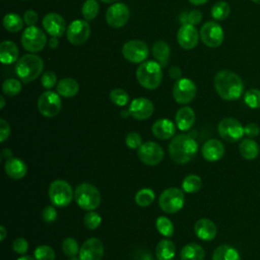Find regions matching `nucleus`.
I'll return each mask as SVG.
<instances>
[{
  "instance_id": "52",
  "label": "nucleus",
  "mask_w": 260,
  "mask_h": 260,
  "mask_svg": "<svg viewBox=\"0 0 260 260\" xmlns=\"http://www.w3.org/2000/svg\"><path fill=\"white\" fill-rule=\"evenodd\" d=\"M244 131L245 134L250 137V138H254L256 136L259 135L260 133V128L256 123H249L244 127Z\"/></svg>"
},
{
  "instance_id": "45",
  "label": "nucleus",
  "mask_w": 260,
  "mask_h": 260,
  "mask_svg": "<svg viewBox=\"0 0 260 260\" xmlns=\"http://www.w3.org/2000/svg\"><path fill=\"white\" fill-rule=\"evenodd\" d=\"M202 19V14L199 10H192L189 12H185L181 15L180 21L182 24H192L196 25L201 22Z\"/></svg>"
},
{
  "instance_id": "48",
  "label": "nucleus",
  "mask_w": 260,
  "mask_h": 260,
  "mask_svg": "<svg viewBox=\"0 0 260 260\" xmlns=\"http://www.w3.org/2000/svg\"><path fill=\"white\" fill-rule=\"evenodd\" d=\"M58 213L54 205L46 206L42 211V218L47 223H52L57 219Z\"/></svg>"
},
{
  "instance_id": "32",
  "label": "nucleus",
  "mask_w": 260,
  "mask_h": 260,
  "mask_svg": "<svg viewBox=\"0 0 260 260\" xmlns=\"http://www.w3.org/2000/svg\"><path fill=\"white\" fill-rule=\"evenodd\" d=\"M211 260H241V257L234 247L220 245L214 250Z\"/></svg>"
},
{
  "instance_id": "34",
  "label": "nucleus",
  "mask_w": 260,
  "mask_h": 260,
  "mask_svg": "<svg viewBox=\"0 0 260 260\" xmlns=\"http://www.w3.org/2000/svg\"><path fill=\"white\" fill-rule=\"evenodd\" d=\"M202 187V180L199 176L190 174L186 176L182 182V188L187 193L198 192Z\"/></svg>"
},
{
  "instance_id": "7",
  "label": "nucleus",
  "mask_w": 260,
  "mask_h": 260,
  "mask_svg": "<svg viewBox=\"0 0 260 260\" xmlns=\"http://www.w3.org/2000/svg\"><path fill=\"white\" fill-rule=\"evenodd\" d=\"M185 203V196L181 189L171 187L162 191L158 198V205L166 213H176L181 210Z\"/></svg>"
},
{
  "instance_id": "14",
  "label": "nucleus",
  "mask_w": 260,
  "mask_h": 260,
  "mask_svg": "<svg viewBox=\"0 0 260 260\" xmlns=\"http://www.w3.org/2000/svg\"><path fill=\"white\" fill-rule=\"evenodd\" d=\"M196 85L189 78L178 79L173 87V96L178 104L186 105L193 101L196 95Z\"/></svg>"
},
{
  "instance_id": "38",
  "label": "nucleus",
  "mask_w": 260,
  "mask_h": 260,
  "mask_svg": "<svg viewBox=\"0 0 260 260\" xmlns=\"http://www.w3.org/2000/svg\"><path fill=\"white\" fill-rule=\"evenodd\" d=\"M230 5L224 1H218L214 3V5L211 8V16L215 20H224L230 15Z\"/></svg>"
},
{
  "instance_id": "30",
  "label": "nucleus",
  "mask_w": 260,
  "mask_h": 260,
  "mask_svg": "<svg viewBox=\"0 0 260 260\" xmlns=\"http://www.w3.org/2000/svg\"><path fill=\"white\" fill-rule=\"evenodd\" d=\"M152 55L155 61L161 66L166 67L170 57V47L165 41H156L152 46Z\"/></svg>"
},
{
  "instance_id": "16",
  "label": "nucleus",
  "mask_w": 260,
  "mask_h": 260,
  "mask_svg": "<svg viewBox=\"0 0 260 260\" xmlns=\"http://www.w3.org/2000/svg\"><path fill=\"white\" fill-rule=\"evenodd\" d=\"M130 18V10L124 3H114L106 12L107 23L114 28L124 26Z\"/></svg>"
},
{
  "instance_id": "25",
  "label": "nucleus",
  "mask_w": 260,
  "mask_h": 260,
  "mask_svg": "<svg viewBox=\"0 0 260 260\" xmlns=\"http://www.w3.org/2000/svg\"><path fill=\"white\" fill-rule=\"evenodd\" d=\"M195 118V113L190 107H182L176 113V125L181 131H188L194 125Z\"/></svg>"
},
{
  "instance_id": "31",
  "label": "nucleus",
  "mask_w": 260,
  "mask_h": 260,
  "mask_svg": "<svg viewBox=\"0 0 260 260\" xmlns=\"http://www.w3.org/2000/svg\"><path fill=\"white\" fill-rule=\"evenodd\" d=\"M259 145L256 141H254L251 138L244 139L240 142L239 145V151L240 154L247 160H253L255 159L259 154Z\"/></svg>"
},
{
  "instance_id": "60",
  "label": "nucleus",
  "mask_w": 260,
  "mask_h": 260,
  "mask_svg": "<svg viewBox=\"0 0 260 260\" xmlns=\"http://www.w3.org/2000/svg\"><path fill=\"white\" fill-rule=\"evenodd\" d=\"M4 106H5V100L3 96H0V109L2 110L4 108Z\"/></svg>"
},
{
  "instance_id": "57",
  "label": "nucleus",
  "mask_w": 260,
  "mask_h": 260,
  "mask_svg": "<svg viewBox=\"0 0 260 260\" xmlns=\"http://www.w3.org/2000/svg\"><path fill=\"white\" fill-rule=\"evenodd\" d=\"M188 1L193 5H202V4L206 3L208 0H188Z\"/></svg>"
},
{
  "instance_id": "20",
  "label": "nucleus",
  "mask_w": 260,
  "mask_h": 260,
  "mask_svg": "<svg viewBox=\"0 0 260 260\" xmlns=\"http://www.w3.org/2000/svg\"><path fill=\"white\" fill-rule=\"evenodd\" d=\"M129 113L136 120H146L153 114V104L146 98H136L129 106Z\"/></svg>"
},
{
  "instance_id": "1",
  "label": "nucleus",
  "mask_w": 260,
  "mask_h": 260,
  "mask_svg": "<svg viewBox=\"0 0 260 260\" xmlns=\"http://www.w3.org/2000/svg\"><path fill=\"white\" fill-rule=\"evenodd\" d=\"M213 84L217 94L225 101L238 100L244 91L241 77L231 70L218 71L213 78Z\"/></svg>"
},
{
  "instance_id": "10",
  "label": "nucleus",
  "mask_w": 260,
  "mask_h": 260,
  "mask_svg": "<svg viewBox=\"0 0 260 260\" xmlns=\"http://www.w3.org/2000/svg\"><path fill=\"white\" fill-rule=\"evenodd\" d=\"M62 108V102L58 92L47 90L43 92L38 99V110L39 112L47 117L53 118L57 116Z\"/></svg>"
},
{
  "instance_id": "47",
  "label": "nucleus",
  "mask_w": 260,
  "mask_h": 260,
  "mask_svg": "<svg viewBox=\"0 0 260 260\" xmlns=\"http://www.w3.org/2000/svg\"><path fill=\"white\" fill-rule=\"evenodd\" d=\"M41 83L45 88L51 89L57 83V75L53 71H46L41 77Z\"/></svg>"
},
{
  "instance_id": "12",
  "label": "nucleus",
  "mask_w": 260,
  "mask_h": 260,
  "mask_svg": "<svg viewBox=\"0 0 260 260\" xmlns=\"http://www.w3.org/2000/svg\"><path fill=\"white\" fill-rule=\"evenodd\" d=\"M90 36V26L86 20H73L66 29L68 42L74 46L84 44Z\"/></svg>"
},
{
  "instance_id": "50",
  "label": "nucleus",
  "mask_w": 260,
  "mask_h": 260,
  "mask_svg": "<svg viewBox=\"0 0 260 260\" xmlns=\"http://www.w3.org/2000/svg\"><path fill=\"white\" fill-rule=\"evenodd\" d=\"M38 13L32 10V9H28L24 12L23 14V20H24V23L27 25V26H32L35 25L37 22H38Z\"/></svg>"
},
{
  "instance_id": "6",
  "label": "nucleus",
  "mask_w": 260,
  "mask_h": 260,
  "mask_svg": "<svg viewBox=\"0 0 260 260\" xmlns=\"http://www.w3.org/2000/svg\"><path fill=\"white\" fill-rule=\"evenodd\" d=\"M48 195L54 206L65 207L73 199V189L67 181L55 180L49 186Z\"/></svg>"
},
{
  "instance_id": "5",
  "label": "nucleus",
  "mask_w": 260,
  "mask_h": 260,
  "mask_svg": "<svg viewBox=\"0 0 260 260\" xmlns=\"http://www.w3.org/2000/svg\"><path fill=\"white\" fill-rule=\"evenodd\" d=\"M74 200L80 208L87 211L94 210L101 203V193L94 185L84 182L75 188Z\"/></svg>"
},
{
  "instance_id": "51",
  "label": "nucleus",
  "mask_w": 260,
  "mask_h": 260,
  "mask_svg": "<svg viewBox=\"0 0 260 260\" xmlns=\"http://www.w3.org/2000/svg\"><path fill=\"white\" fill-rule=\"evenodd\" d=\"M9 134H10V126L5 119L1 118L0 119V141L4 142L9 137Z\"/></svg>"
},
{
  "instance_id": "9",
  "label": "nucleus",
  "mask_w": 260,
  "mask_h": 260,
  "mask_svg": "<svg viewBox=\"0 0 260 260\" xmlns=\"http://www.w3.org/2000/svg\"><path fill=\"white\" fill-rule=\"evenodd\" d=\"M217 132L224 141L231 143L239 141L245 134L244 127L241 122L232 117H226L219 121L217 125Z\"/></svg>"
},
{
  "instance_id": "58",
  "label": "nucleus",
  "mask_w": 260,
  "mask_h": 260,
  "mask_svg": "<svg viewBox=\"0 0 260 260\" xmlns=\"http://www.w3.org/2000/svg\"><path fill=\"white\" fill-rule=\"evenodd\" d=\"M120 115H121V117H122V118H127V117L130 115L129 110H123V111H121Z\"/></svg>"
},
{
  "instance_id": "42",
  "label": "nucleus",
  "mask_w": 260,
  "mask_h": 260,
  "mask_svg": "<svg viewBox=\"0 0 260 260\" xmlns=\"http://www.w3.org/2000/svg\"><path fill=\"white\" fill-rule=\"evenodd\" d=\"M244 101L246 105L252 109L260 108V89L250 88L245 92Z\"/></svg>"
},
{
  "instance_id": "3",
  "label": "nucleus",
  "mask_w": 260,
  "mask_h": 260,
  "mask_svg": "<svg viewBox=\"0 0 260 260\" xmlns=\"http://www.w3.org/2000/svg\"><path fill=\"white\" fill-rule=\"evenodd\" d=\"M43 68L44 62L41 57L31 53L23 55L17 60L15 72L22 82L28 83L41 75Z\"/></svg>"
},
{
  "instance_id": "43",
  "label": "nucleus",
  "mask_w": 260,
  "mask_h": 260,
  "mask_svg": "<svg viewBox=\"0 0 260 260\" xmlns=\"http://www.w3.org/2000/svg\"><path fill=\"white\" fill-rule=\"evenodd\" d=\"M79 246L77 241L74 238H65L62 242V251L67 257L76 256L77 253H79Z\"/></svg>"
},
{
  "instance_id": "37",
  "label": "nucleus",
  "mask_w": 260,
  "mask_h": 260,
  "mask_svg": "<svg viewBox=\"0 0 260 260\" xmlns=\"http://www.w3.org/2000/svg\"><path fill=\"white\" fill-rule=\"evenodd\" d=\"M155 226L157 232L164 237L170 238L174 234V224L167 216H158L155 221Z\"/></svg>"
},
{
  "instance_id": "62",
  "label": "nucleus",
  "mask_w": 260,
  "mask_h": 260,
  "mask_svg": "<svg viewBox=\"0 0 260 260\" xmlns=\"http://www.w3.org/2000/svg\"><path fill=\"white\" fill-rule=\"evenodd\" d=\"M67 260H80V258H77L76 256H72V257H69Z\"/></svg>"
},
{
  "instance_id": "41",
  "label": "nucleus",
  "mask_w": 260,
  "mask_h": 260,
  "mask_svg": "<svg viewBox=\"0 0 260 260\" xmlns=\"http://www.w3.org/2000/svg\"><path fill=\"white\" fill-rule=\"evenodd\" d=\"M110 100L119 107L126 106L129 102V94L122 88H114L110 92Z\"/></svg>"
},
{
  "instance_id": "55",
  "label": "nucleus",
  "mask_w": 260,
  "mask_h": 260,
  "mask_svg": "<svg viewBox=\"0 0 260 260\" xmlns=\"http://www.w3.org/2000/svg\"><path fill=\"white\" fill-rule=\"evenodd\" d=\"M2 156H3L4 158H6V159L12 157V151H11V149H10V148H4V149L2 150Z\"/></svg>"
},
{
  "instance_id": "18",
  "label": "nucleus",
  "mask_w": 260,
  "mask_h": 260,
  "mask_svg": "<svg viewBox=\"0 0 260 260\" xmlns=\"http://www.w3.org/2000/svg\"><path fill=\"white\" fill-rule=\"evenodd\" d=\"M43 26L51 37L60 38L64 35L66 29L65 19L56 12L47 13L43 18Z\"/></svg>"
},
{
  "instance_id": "13",
  "label": "nucleus",
  "mask_w": 260,
  "mask_h": 260,
  "mask_svg": "<svg viewBox=\"0 0 260 260\" xmlns=\"http://www.w3.org/2000/svg\"><path fill=\"white\" fill-rule=\"evenodd\" d=\"M122 54L131 63H141L148 56V47L143 41L131 40L124 44Z\"/></svg>"
},
{
  "instance_id": "33",
  "label": "nucleus",
  "mask_w": 260,
  "mask_h": 260,
  "mask_svg": "<svg viewBox=\"0 0 260 260\" xmlns=\"http://www.w3.org/2000/svg\"><path fill=\"white\" fill-rule=\"evenodd\" d=\"M23 19L16 13H7L3 17V26L9 32H17L23 27Z\"/></svg>"
},
{
  "instance_id": "63",
  "label": "nucleus",
  "mask_w": 260,
  "mask_h": 260,
  "mask_svg": "<svg viewBox=\"0 0 260 260\" xmlns=\"http://www.w3.org/2000/svg\"><path fill=\"white\" fill-rule=\"evenodd\" d=\"M251 1H253L254 3H257V4H260V0H251Z\"/></svg>"
},
{
  "instance_id": "36",
  "label": "nucleus",
  "mask_w": 260,
  "mask_h": 260,
  "mask_svg": "<svg viewBox=\"0 0 260 260\" xmlns=\"http://www.w3.org/2000/svg\"><path fill=\"white\" fill-rule=\"evenodd\" d=\"M81 13L86 21H90L95 18L99 13V3L96 0H85L81 7Z\"/></svg>"
},
{
  "instance_id": "46",
  "label": "nucleus",
  "mask_w": 260,
  "mask_h": 260,
  "mask_svg": "<svg viewBox=\"0 0 260 260\" xmlns=\"http://www.w3.org/2000/svg\"><path fill=\"white\" fill-rule=\"evenodd\" d=\"M126 145L131 149H138L142 144L141 136L137 132H129L125 138Z\"/></svg>"
},
{
  "instance_id": "2",
  "label": "nucleus",
  "mask_w": 260,
  "mask_h": 260,
  "mask_svg": "<svg viewBox=\"0 0 260 260\" xmlns=\"http://www.w3.org/2000/svg\"><path fill=\"white\" fill-rule=\"evenodd\" d=\"M193 134H179L172 139L169 144V153L175 162L187 164L196 155L198 145Z\"/></svg>"
},
{
  "instance_id": "17",
  "label": "nucleus",
  "mask_w": 260,
  "mask_h": 260,
  "mask_svg": "<svg viewBox=\"0 0 260 260\" xmlns=\"http://www.w3.org/2000/svg\"><path fill=\"white\" fill-rule=\"evenodd\" d=\"M78 254L80 260H102L104 256V244L98 238H89L81 245Z\"/></svg>"
},
{
  "instance_id": "26",
  "label": "nucleus",
  "mask_w": 260,
  "mask_h": 260,
  "mask_svg": "<svg viewBox=\"0 0 260 260\" xmlns=\"http://www.w3.org/2000/svg\"><path fill=\"white\" fill-rule=\"evenodd\" d=\"M18 58V48L12 41H3L0 44V60L3 64H12Z\"/></svg>"
},
{
  "instance_id": "39",
  "label": "nucleus",
  "mask_w": 260,
  "mask_h": 260,
  "mask_svg": "<svg viewBox=\"0 0 260 260\" xmlns=\"http://www.w3.org/2000/svg\"><path fill=\"white\" fill-rule=\"evenodd\" d=\"M21 88H22V86H21L20 81L15 78L5 79L2 84L3 93L8 96H14V95L18 94L20 92Z\"/></svg>"
},
{
  "instance_id": "11",
  "label": "nucleus",
  "mask_w": 260,
  "mask_h": 260,
  "mask_svg": "<svg viewBox=\"0 0 260 260\" xmlns=\"http://www.w3.org/2000/svg\"><path fill=\"white\" fill-rule=\"evenodd\" d=\"M203 44L209 48H217L223 41V29L215 21L205 22L199 31Z\"/></svg>"
},
{
  "instance_id": "27",
  "label": "nucleus",
  "mask_w": 260,
  "mask_h": 260,
  "mask_svg": "<svg viewBox=\"0 0 260 260\" xmlns=\"http://www.w3.org/2000/svg\"><path fill=\"white\" fill-rule=\"evenodd\" d=\"M176 255V246L169 239L161 240L155 248V257L157 260H173Z\"/></svg>"
},
{
  "instance_id": "8",
  "label": "nucleus",
  "mask_w": 260,
  "mask_h": 260,
  "mask_svg": "<svg viewBox=\"0 0 260 260\" xmlns=\"http://www.w3.org/2000/svg\"><path fill=\"white\" fill-rule=\"evenodd\" d=\"M47 44L45 32L36 25L27 26L21 35V45L27 52L38 53L42 51Z\"/></svg>"
},
{
  "instance_id": "61",
  "label": "nucleus",
  "mask_w": 260,
  "mask_h": 260,
  "mask_svg": "<svg viewBox=\"0 0 260 260\" xmlns=\"http://www.w3.org/2000/svg\"><path fill=\"white\" fill-rule=\"evenodd\" d=\"M100 1H102V2H104V3H114V2H116L117 0H100Z\"/></svg>"
},
{
  "instance_id": "56",
  "label": "nucleus",
  "mask_w": 260,
  "mask_h": 260,
  "mask_svg": "<svg viewBox=\"0 0 260 260\" xmlns=\"http://www.w3.org/2000/svg\"><path fill=\"white\" fill-rule=\"evenodd\" d=\"M6 235H7L6 229H5L3 225H1V226H0V241H1V242H3V241L5 240Z\"/></svg>"
},
{
  "instance_id": "23",
  "label": "nucleus",
  "mask_w": 260,
  "mask_h": 260,
  "mask_svg": "<svg viewBox=\"0 0 260 260\" xmlns=\"http://www.w3.org/2000/svg\"><path fill=\"white\" fill-rule=\"evenodd\" d=\"M194 232L202 241H211L216 236V225L208 218H200L195 222Z\"/></svg>"
},
{
  "instance_id": "40",
  "label": "nucleus",
  "mask_w": 260,
  "mask_h": 260,
  "mask_svg": "<svg viewBox=\"0 0 260 260\" xmlns=\"http://www.w3.org/2000/svg\"><path fill=\"white\" fill-rule=\"evenodd\" d=\"M34 256L36 260H55V250L49 245H41L35 249Z\"/></svg>"
},
{
  "instance_id": "35",
  "label": "nucleus",
  "mask_w": 260,
  "mask_h": 260,
  "mask_svg": "<svg viewBox=\"0 0 260 260\" xmlns=\"http://www.w3.org/2000/svg\"><path fill=\"white\" fill-rule=\"evenodd\" d=\"M154 197L155 194L150 188H143L135 194V202L140 207H146L153 202Z\"/></svg>"
},
{
  "instance_id": "29",
  "label": "nucleus",
  "mask_w": 260,
  "mask_h": 260,
  "mask_svg": "<svg viewBox=\"0 0 260 260\" xmlns=\"http://www.w3.org/2000/svg\"><path fill=\"white\" fill-rule=\"evenodd\" d=\"M78 90L79 84L73 78H63L57 83V92L63 98H73Z\"/></svg>"
},
{
  "instance_id": "54",
  "label": "nucleus",
  "mask_w": 260,
  "mask_h": 260,
  "mask_svg": "<svg viewBox=\"0 0 260 260\" xmlns=\"http://www.w3.org/2000/svg\"><path fill=\"white\" fill-rule=\"evenodd\" d=\"M59 45V42H58V38H55V37H52L50 40H49V47L51 49H56Z\"/></svg>"
},
{
  "instance_id": "53",
  "label": "nucleus",
  "mask_w": 260,
  "mask_h": 260,
  "mask_svg": "<svg viewBox=\"0 0 260 260\" xmlns=\"http://www.w3.org/2000/svg\"><path fill=\"white\" fill-rule=\"evenodd\" d=\"M169 75H170V77H172V78L178 80V79L181 78L182 71H181V69H180L179 67L173 66V67H171L170 70H169Z\"/></svg>"
},
{
  "instance_id": "49",
  "label": "nucleus",
  "mask_w": 260,
  "mask_h": 260,
  "mask_svg": "<svg viewBox=\"0 0 260 260\" xmlns=\"http://www.w3.org/2000/svg\"><path fill=\"white\" fill-rule=\"evenodd\" d=\"M12 249L15 253L23 255L28 250V243L24 238H16L12 243Z\"/></svg>"
},
{
  "instance_id": "21",
  "label": "nucleus",
  "mask_w": 260,
  "mask_h": 260,
  "mask_svg": "<svg viewBox=\"0 0 260 260\" xmlns=\"http://www.w3.org/2000/svg\"><path fill=\"white\" fill-rule=\"evenodd\" d=\"M151 132L154 137L160 140H167L173 137L176 133V126L175 124L166 118L158 119L156 120L152 127H151Z\"/></svg>"
},
{
  "instance_id": "59",
  "label": "nucleus",
  "mask_w": 260,
  "mask_h": 260,
  "mask_svg": "<svg viewBox=\"0 0 260 260\" xmlns=\"http://www.w3.org/2000/svg\"><path fill=\"white\" fill-rule=\"evenodd\" d=\"M16 260H36L35 258H32L31 256H28V255H25V256H21V257H19L18 259H16Z\"/></svg>"
},
{
  "instance_id": "4",
  "label": "nucleus",
  "mask_w": 260,
  "mask_h": 260,
  "mask_svg": "<svg viewBox=\"0 0 260 260\" xmlns=\"http://www.w3.org/2000/svg\"><path fill=\"white\" fill-rule=\"evenodd\" d=\"M138 83L146 89H155L162 80L161 66L156 61H145L136 69Z\"/></svg>"
},
{
  "instance_id": "19",
  "label": "nucleus",
  "mask_w": 260,
  "mask_h": 260,
  "mask_svg": "<svg viewBox=\"0 0 260 260\" xmlns=\"http://www.w3.org/2000/svg\"><path fill=\"white\" fill-rule=\"evenodd\" d=\"M199 32L195 25L182 24L177 32V41L185 50H192L196 47L199 41Z\"/></svg>"
},
{
  "instance_id": "15",
  "label": "nucleus",
  "mask_w": 260,
  "mask_h": 260,
  "mask_svg": "<svg viewBox=\"0 0 260 260\" xmlns=\"http://www.w3.org/2000/svg\"><path fill=\"white\" fill-rule=\"evenodd\" d=\"M139 159L147 166H155L159 164L164 157L162 147L153 141H147L141 144L137 150Z\"/></svg>"
},
{
  "instance_id": "22",
  "label": "nucleus",
  "mask_w": 260,
  "mask_h": 260,
  "mask_svg": "<svg viewBox=\"0 0 260 260\" xmlns=\"http://www.w3.org/2000/svg\"><path fill=\"white\" fill-rule=\"evenodd\" d=\"M201 152L206 160L217 161L224 153V146L222 142L217 139H209L203 144Z\"/></svg>"
},
{
  "instance_id": "24",
  "label": "nucleus",
  "mask_w": 260,
  "mask_h": 260,
  "mask_svg": "<svg viewBox=\"0 0 260 260\" xmlns=\"http://www.w3.org/2000/svg\"><path fill=\"white\" fill-rule=\"evenodd\" d=\"M4 170L6 175L14 180H19L22 179L26 175V165L25 162L18 158V157H10L6 159L5 165H4Z\"/></svg>"
},
{
  "instance_id": "28",
  "label": "nucleus",
  "mask_w": 260,
  "mask_h": 260,
  "mask_svg": "<svg viewBox=\"0 0 260 260\" xmlns=\"http://www.w3.org/2000/svg\"><path fill=\"white\" fill-rule=\"evenodd\" d=\"M205 252L203 248L196 243H189L185 245L180 252L181 260H203Z\"/></svg>"
},
{
  "instance_id": "44",
  "label": "nucleus",
  "mask_w": 260,
  "mask_h": 260,
  "mask_svg": "<svg viewBox=\"0 0 260 260\" xmlns=\"http://www.w3.org/2000/svg\"><path fill=\"white\" fill-rule=\"evenodd\" d=\"M101 222H102V217L98 212H95L93 210H90V211H88L87 213L84 214L83 223L88 230L98 229L100 226Z\"/></svg>"
}]
</instances>
